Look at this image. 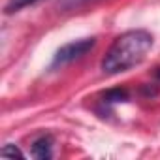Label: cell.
Segmentation results:
<instances>
[{
    "instance_id": "cell-1",
    "label": "cell",
    "mask_w": 160,
    "mask_h": 160,
    "mask_svg": "<svg viewBox=\"0 0 160 160\" xmlns=\"http://www.w3.org/2000/svg\"><path fill=\"white\" fill-rule=\"evenodd\" d=\"M152 49V36L147 30H128L115 38L106 57L102 58V72L117 75L138 66Z\"/></svg>"
},
{
    "instance_id": "cell-7",
    "label": "cell",
    "mask_w": 160,
    "mask_h": 160,
    "mask_svg": "<svg viewBox=\"0 0 160 160\" xmlns=\"http://www.w3.org/2000/svg\"><path fill=\"white\" fill-rule=\"evenodd\" d=\"M2 156H21V152H19V149H15V147H12V145H6L4 149H2Z\"/></svg>"
},
{
    "instance_id": "cell-2",
    "label": "cell",
    "mask_w": 160,
    "mask_h": 160,
    "mask_svg": "<svg viewBox=\"0 0 160 160\" xmlns=\"http://www.w3.org/2000/svg\"><path fill=\"white\" fill-rule=\"evenodd\" d=\"M94 43H96L94 38H87V40H77V42L62 45L53 58V66H64V64H70L77 58H81L94 47Z\"/></svg>"
},
{
    "instance_id": "cell-6",
    "label": "cell",
    "mask_w": 160,
    "mask_h": 160,
    "mask_svg": "<svg viewBox=\"0 0 160 160\" xmlns=\"http://www.w3.org/2000/svg\"><path fill=\"white\" fill-rule=\"evenodd\" d=\"M106 98H108V102H122V100H126V91H121V89L111 91L106 94Z\"/></svg>"
},
{
    "instance_id": "cell-5",
    "label": "cell",
    "mask_w": 160,
    "mask_h": 160,
    "mask_svg": "<svg viewBox=\"0 0 160 160\" xmlns=\"http://www.w3.org/2000/svg\"><path fill=\"white\" fill-rule=\"evenodd\" d=\"M34 2H38V0H10V4L6 6V12L12 13V12H17V10H21V8L30 6V4H34Z\"/></svg>"
},
{
    "instance_id": "cell-4",
    "label": "cell",
    "mask_w": 160,
    "mask_h": 160,
    "mask_svg": "<svg viewBox=\"0 0 160 160\" xmlns=\"http://www.w3.org/2000/svg\"><path fill=\"white\" fill-rule=\"evenodd\" d=\"M91 2H96V0H60L58 2V8H62L64 12L66 10H75V8H81V6H87Z\"/></svg>"
},
{
    "instance_id": "cell-3",
    "label": "cell",
    "mask_w": 160,
    "mask_h": 160,
    "mask_svg": "<svg viewBox=\"0 0 160 160\" xmlns=\"http://www.w3.org/2000/svg\"><path fill=\"white\" fill-rule=\"evenodd\" d=\"M51 145H53L51 138H40V139H36L34 145H32V154H34L36 158H40V160L51 158Z\"/></svg>"
}]
</instances>
